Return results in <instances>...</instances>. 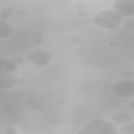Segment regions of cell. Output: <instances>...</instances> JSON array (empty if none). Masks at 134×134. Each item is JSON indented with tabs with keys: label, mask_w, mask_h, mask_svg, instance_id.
Instances as JSON below:
<instances>
[{
	"label": "cell",
	"mask_w": 134,
	"mask_h": 134,
	"mask_svg": "<svg viewBox=\"0 0 134 134\" xmlns=\"http://www.w3.org/2000/svg\"><path fill=\"white\" fill-rule=\"evenodd\" d=\"M20 65L15 59L0 58V76L16 75L19 72Z\"/></svg>",
	"instance_id": "8992f818"
},
{
	"label": "cell",
	"mask_w": 134,
	"mask_h": 134,
	"mask_svg": "<svg viewBox=\"0 0 134 134\" xmlns=\"http://www.w3.org/2000/svg\"><path fill=\"white\" fill-rule=\"evenodd\" d=\"M17 14H18L20 17H25V16L27 15V13H26L25 10H19V12H17Z\"/></svg>",
	"instance_id": "d6986e66"
},
{
	"label": "cell",
	"mask_w": 134,
	"mask_h": 134,
	"mask_svg": "<svg viewBox=\"0 0 134 134\" xmlns=\"http://www.w3.org/2000/svg\"><path fill=\"white\" fill-rule=\"evenodd\" d=\"M133 103H134V100H132V99H131V102H130V104H129V107H130V109H131V110H133V109H134V108H133Z\"/></svg>",
	"instance_id": "7402d4cb"
},
{
	"label": "cell",
	"mask_w": 134,
	"mask_h": 134,
	"mask_svg": "<svg viewBox=\"0 0 134 134\" xmlns=\"http://www.w3.org/2000/svg\"><path fill=\"white\" fill-rule=\"evenodd\" d=\"M82 129L90 134H119L118 128L115 125L103 118H93L85 122Z\"/></svg>",
	"instance_id": "7a4b0ae2"
},
{
	"label": "cell",
	"mask_w": 134,
	"mask_h": 134,
	"mask_svg": "<svg viewBox=\"0 0 134 134\" xmlns=\"http://www.w3.org/2000/svg\"><path fill=\"white\" fill-rule=\"evenodd\" d=\"M5 133H7V134H17V131H16L15 128H9L5 131Z\"/></svg>",
	"instance_id": "ac0fdd59"
},
{
	"label": "cell",
	"mask_w": 134,
	"mask_h": 134,
	"mask_svg": "<svg viewBox=\"0 0 134 134\" xmlns=\"http://www.w3.org/2000/svg\"><path fill=\"white\" fill-rule=\"evenodd\" d=\"M120 75L122 76V79H132V80H133L134 72H133V70H131V69H126V70H122V71L120 72Z\"/></svg>",
	"instance_id": "8fae6325"
},
{
	"label": "cell",
	"mask_w": 134,
	"mask_h": 134,
	"mask_svg": "<svg viewBox=\"0 0 134 134\" xmlns=\"http://www.w3.org/2000/svg\"><path fill=\"white\" fill-rule=\"evenodd\" d=\"M32 39H34L37 43H42V41H43V37H42L41 32H35L34 36H32Z\"/></svg>",
	"instance_id": "5bb4252c"
},
{
	"label": "cell",
	"mask_w": 134,
	"mask_h": 134,
	"mask_svg": "<svg viewBox=\"0 0 134 134\" xmlns=\"http://www.w3.org/2000/svg\"><path fill=\"white\" fill-rule=\"evenodd\" d=\"M54 59V54L52 51H50L47 48H35L30 50L26 57L25 60L32 66L45 68L49 66Z\"/></svg>",
	"instance_id": "3957f363"
},
{
	"label": "cell",
	"mask_w": 134,
	"mask_h": 134,
	"mask_svg": "<svg viewBox=\"0 0 134 134\" xmlns=\"http://www.w3.org/2000/svg\"><path fill=\"white\" fill-rule=\"evenodd\" d=\"M48 124H49V126H51V127H60V126L63 124V121H62L61 119H59V118H51V119L48 121Z\"/></svg>",
	"instance_id": "4fadbf2b"
},
{
	"label": "cell",
	"mask_w": 134,
	"mask_h": 134,
	"mask_svg": "<svg viewBox=\"0 0 134 134\" xmlns=\"http://www.w3.org/2000/svg\"><path fill=\"white\" fill-rule=\"evenodd\" d=\"M112 9L122 18H132L134 16L133 0H115L112 4Z\"/></svg>",
	"instance_id": "5b68a950"
},
{
	"label": "cell",
	"mask_w": 134,
	"mask_h": 134,
	"mask_svg": "<svg viewBox=\"0 0 134 134\" xmlns=\"http://www.w3.org/2000/svg\"><path fill=\"white\" fill-rule=\"evenodd\" d=\"M21 80L17 75L0 76V90H10L20 84Z\"/></svg>",
	"instance_id": "ba28073f"
},
{
	"label": "cell",
	"mask_w": 134,
	"mask_h": 134,
	"mask_svg": "<svg viewBox=\"0 0 134 134\" xmlns=\"http://www.w3.org/2000/svg\"><path fill=\"white\" fill-rule=\"evenodd\" d=\"M14 34V26L6 20L0 19V40H5Z\"/></svg>",
	"instance_id": "9c48e42d"
},
{
	"label": "cell",
	"mask_w": 134,
	"mask_h": 134,
	"mask_svg": "<svg viewBox=\"0 0 134 134\" xmlns=\"http://www.w3.org/2000/svg\"><path fill=\"white\" fill-rule=\"evenodd\" d=\"M108 120L117 127V126H124L128 122L133 121V116L125 111H118V112L112 113L109 116Z\"/></svg>",
	"instance_id": "52a82bcc"
},
{
	"label": "cell",
	"mask_w": 134,
	"mask_h": 134,
	"mask_svg": "<svg viewBox=\"0 0 134 134\" xmlns=\"http://www.w3.org/2000/svg\"><path fill=\"white\" fill-rule=\"evenodd\" d=\"M52 97H53V94L50 93V92L43 94V98H44V99H49V98H52Z\"/></svg>",
	"instance_id": "e0dca14e"
},
{
	"label": "cell",
	"mask_w": 134,
	"mask_h": 134,
	"mask_svg": "<svg viewBox=\"0 0 134 134\" xmlns=\"http://www.w3.org/2000/svg\"><path fill=\"white\" fill-rule=\"evenodd\" d=\"M87 6H88V4H87L86 2H83V1L76 3V8H79L80 10H84V9H86Z\"/></svg>",
	"instance_id": "2e32d148"
},
{
	"label": "cell",
	"mask_w": 134,
	"mask_h": 134,
	"mask_svg": "<svg viewBox=\"0 0 134 134\" xmlns=\"http://www.w3.org/2000/svg\"><path fill=\"white\" fill-rule=\"evenodd\" d=\"M125 24H128V25H127V27H128V28H131V27H132V24H133V22H132V21H131V22H126Z\"/></svg>",
	"instance_id": "44dd1931"
},
{
	"label": "cell",
	"mask_w": 134,
	"mask_h": 134,
	"mask_svg": "<svg viewBox=\"0 0 134 134\" xmlns=\"http://www.w3.org/2000/svg\"><path fill=\"white\" fill-rule=\"evenodd\" d=\"M111 93L119 98H133L134 97V80L120 79L112 83L110 86Z\"/></svg>",
	"instance_id": "277c9868"
},
{
	"label": "cell",
	"mask_w": 134,
	"mask_h": 134,
	"mask_svg": "<svg viewBox=\"0 0 134 134\" xmlns=\"http://www.w3.org/2000/svg\"><path fill=\"white\" fill-rule=\"evenodd\" d=\"M10 14H13V9L12 8H4L3 10H1L0 12V19H3V20H5V18H7Z\"/></svg>",
	"instance_id": "7c38bea8"
},
{
	"label": "cell",
	"mask_w": 134,
	"mask_h": 134,
	"mask_svg": "<svg viewBox=\"0 0 134 134\" xmlns=\"http://www.w3.org/2000/svg\"><path fill=\"white\" fill-rule=\"evenodd\" d=\"M71 41L73 43H76V44H80L81 42H85V40L81 36H73V37H71Z\"/></svg>",
	"instance_id": "9a60e30c"
},
{
	"label": "cell",
	"mask_w": 134,
	"mask_h": 134,
	"mask_svg": "<svg viewBox=\"0 0 134 134\" xmlns=\"http://www.w3.org/2000/svg\"><path fill=\"white\" fill-rule=\"evenodd\" d=\"M124 19L125 18L115 13L112 8H106L97 12L93 16L91 22L98 28L105 30H113L122 25Z\"/></svg>",
	"instance_id": "6da1fadb"
},
{
	"label": "cell",
	"mask_w": 134,
	"mask_h": 134,
	"mask_svg": "<svg viewBox=\"0 0 134 134\" xmlns=\"http://www.w3.org/2000/svg\"><path fill=\"white\" fill-rule=\"evenodd\" d=\"M119 134H134V121L128 122L118 129Z\"/></svg>",
	"instance_id": "30bf717a"
},
{
	"label": "cell",
	"mask_w": 134,
	"mask_h": 134,
	"mask_svg": "<svg viewBox=\"0 0 134 134\" xmlns=\"http://www.w3.org/2000/svg\"><path fill=\"white\" fill-rule=\"evenodd\" d=\"M26 103H27V104H29V105L36 104V99H35V98H28V99H26Z\"/></svg>",
	"instance_id": "ffe728a7"
}]
</instances>
